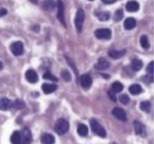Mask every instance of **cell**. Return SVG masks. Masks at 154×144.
Masks as SVG:
<instances>
[{"mask_svg":"<svg viewBox=\"0 0 154 144\" xmlns=\"http://www.w3.org/2000/svg\"><path fill=\"white\" fill-rule=\"evenodd\" d=\"M134 130L135 132L138 135H141L143 134L144 133V128L143 125L139 121H135L134 122Z\"/></svg>","mask_w":154,"mask_h":144,"instance_id":"obj_22","label":"cell"},{"mask_svg":"<svg viewBox=\"0 0 154 144\" xmlns=\"http://www.w3.org/2000/svg\"><path fill=\"white\" fill-rule=\"evenodd\" d=\"M57 86L55 84L44 83L42 86V89L45 94H49L54 92L57 89Z\"/></svg>","mask_w":154,"mask_h":144,"instance_id":"obj_15","label":"cell"},{"mask_svg":"<svg viewBox=\"0 0 154 144\" xmlns=\"http://www.w3.org/2000/svg\"><path fill=\"white\" fill-rule=\"evenodd\" d=\"M123 17V11L122 9L117 10L114 14L113 19L116 22H119L122 19Z\"/></svg>","mask_w":154,"mask_h":144,"instance_id":"obj_29","label":"cell"},{"mask_svg":"<svg viewBox=\"0 0 154 144\" xmlns=\"http://www.w3.org/2000/svg\"><path fill=\"white\" fill-rule=\"evenodd\" d=\"M120 102L124 105L128 104L130 101V98L126 94H122L119 96Z\"/></svg>","mask_w":154,"mask_h":144,"instance_id":"obj_32","label":"cell"},{"mask_svg":"<svg viewBox=\"0 0 154 144\" xmlns=\"http://www.w3.org/2000/svg\"><path fill=\"white\" fill-rule=\"evenodd\" d=\"M108 94L109 98H110L113 101H114V102L116 101L117 98H116V93H115L114 91H112V90H108Z\"/></svg>","mask_w":154,"mask_h":144,"instance_id":"obj_34","label":"cell"},{"mask_svg":"<svg viewBox=\"0 0 154 144\" xmlns=\"http://www.w3.org/2000/svg\"><path fill=\"white\" fill-rule=\"evenodd\" d=\"M61 75L62 78L64 79V80H65L66 81H69L71 80V75L67 70H66V69L63 70L61 71Z\"/></svg>","mask_w":154,"mask_h":144,"instance_id":"obj_31","label":"cell"},{"mask_svg":"<svg viewBox=\"0 0 154 144\" xmlns=\"http://www.w3.org/2000/svg\"><path fill=\"white\" fill-rule=\"evenodd\" d=\"M146 71L149 74H151L153 75V61H151L147 66L146 68Z\"/></svg>","mask_w":154,"mask_h":144,"instance_id":"obj_33","label":"cell"},{"mask_svg":"<svg viewBox=\"0 0 154 144\" xmlns=\"http://www.w3.org/2000/svg\"><path fill=\"white\" fill-rule=\"evenodd\" d=\"M85 19V13L82 8H78L75 19V24L76 30L80 32L82 28L83 23Z\"/></svg>","mask_w":154,"mask_h":144,"instance_id":"obj_3","label":"cell"},{"mask_svg":"<svg viewBox=\"0 0 154 144\" xmlns=\"http://www.w3.org/2000/svg\"><path fill=\"white\" fill-rule=\"evenodd\" d=\"M110 66V63L106 59L103 57H100L99 58L97 63L95 65V68L97 70H103L108 69Z\"/></svg>","mask_w":154,"mask_h":144,"instance_id":"obj_11","label":"cell"},{"mask_svg":"<svg viewBox=\"0 0 154 144\" xmlns=\"http://www.w3.org/2000/svg\"><path fill=\"white\" fill-rule=\"evenodd\" d=\"M102 1L103 2H104L105 4H112V3H114V2L116 1V0H102Z\"/></svg>","mask_w":154,"mask_h":144,"instance_id":"obj_36","label":"cell"},{"mask_svg":"<svg viewBox=\"0 0 154 144\" xmlns=\"http://www.w3.org/2000/svg\"><path fill=\"white\" fill-rule=\"evenodd\" d=\"M57 7L58 11L57 17L59 21L62 23V25L66 27V21L64 18V5L61 0H58Z\"/></svg>","mask_w":154,"mask_h":144,"instance_id":"obj_6","label":"cell"},{"mask_svg":"<svg viewBox=\"0 0 154 144\" xmlns=\"http://www.w3.org/2000/svg\"><path fill=\"white\" fill-rule=\"evenodd\" d=\"M88 1H94V0H88Z\"/></svg>","mask_w":154,"mask_h":144,"instance_id":"obj_39","label":"cell"},{"mask_svg":"<svg viewBox=\"0 0 154 144\" xmlns=\"http://www.w3.org/2000/svg\"><path fill=\"white\" fill-rule=\"evenodd\" d=\"M112 113L120 121H126L127 120V116L125 111L120 107L114 108L112 111Z\"/></svg>","mask_w":154,"mask_h":144,"instance_id":"obj_8","label":"cell"},{"mask_svg":"<svg viewBox=\"0 0 154 144\" xmlns=\"http://www.w3.org/2000/svg\"><path fill=\"white\" fill-rule=\"evenodd\" d=\"M140 109L144 112H149L150 108V103L148 101H142L140 104Z\"/></svg>","mask_w":154,"mask_h":144,"instance_id":"obj_27","label":"cell"},{"mask_svg":"<svg viewBox=\"0 0 154 144\" xmlns=\"http://www.w3.org/2000/svg\"><path fill=\"white\" fill-rule=\"evenodd\" d=\"M11 144H21V134L19 131H14L10 137Z\"/></svg>","mask_w":154,"mask_h":144,"instance_id":"obj_19","label":"cell"},{"mask_svg":"<svg viewBox=\"0 0 154 144\" xmlns=\"http://www.w3.org/2000/svg\"><path fill=\"white\" fill-rule=\"evenodd\" d=\"M140 45L143 49H147L149 48L150 45L149 43L148 38L146 35H142L140 37Z\"/></svg>","mask_w":154,"mask_h":144,"instance_id":"obj_24","label":"cell"},{"mask_svg":"<svg viewBox=\"0 0 154 144\" xmlns=\"http://www.w3.org/2000/svg\"><path fill=\"white\" fill-rule=\"evenodd\" d=\"M126 54V50L123 49L121 51H117L115 49H111L108 52L109 56L113 59H119L122 58Z\"/></svg>","mask_w":154,"mask_h":144,"instance_id":"obj_17","label":"cell"},{"mask_svg":"<svg viewBox=\"0 0 154 144\" xmlns=\"http://www.w3.org/2000/svg\"><path fill=\"white\" fill-rule=\"evenodd\" d=\"M25 78L30 83H35L38 81V75L37 72L33 69H28L25 73Z\"/></svg>","mask_w":154,"mask_h":144,"instance_id":"obj_10","label":"cell"},{"mask_svg":"<svg viewBox=\"0 0 154 144\" xmlns=\"http://www.w3.org/2000/svg\"><path fill=\"white\" fill-rule=\"evenodd\" d=\"M21 134V144H30L32 142V137L31 131L27 127H25Z\"/></svg>","mask_w":154,"mask_h":144,"instance_id":"obj_7","label":"cell"},{"mask_svg":"<svg viewBox=\"0 0 154 144\" xmlns=\"http://www.w3.org/2000/svg\"><path fill=\"white\" fill-rule=\"evenodd\" d=\"M97 17L100 21H106L109 18V13L108 11H101L97 13Z\"/></svg>","mask_w":154,"mask_h":144,"instance_id":"obj_28","label":"cell"},{"mask_svg":"<svg viewBox=\"0 0 154 144\" xmlns=\"http://www.w3.org/2000/svg\"><path fill=\"white\" fill-rule=\"evenodd\" d=\"M123 84L119 81H115L112 84V90L114 91L115 93H119L121 92L123 90Z\"/></svg>","mask_w":154,"mask_h":144,"instance_id":"obj_25","label":"cell"},{"mask_svg":"<svg viewBox=\"0 0 154 144\" xmlns=\"http://www.w3.org/2000/svg\"><path fill=\"white\" fill-rule=\"evenodd\" d=\"M140 5L138 2L134 0L128 1L126 4V9L129 12H135L138 10Z\"/></svg>","mask_w":154,"mask_h":144,"instance_id":"obj_13","label":"cell"},{"mask_svg":"<svg viewBox=\"0 0 154 144\" xmlns=\"http://www.w3.org/2000/svg\"><path fill=\"white\" fill-rule=\"evenodd\" d=\"M43 78L45 80H49L52 81H57L58 79L55 76L52 75L49 70H47L45 72V74L43 75Z\"/></svg>","mask_w":154,"mask_h":144,"instance_id":"obj_30","label":"cell"},{"mask_svg":"<svg viewBox=\"0 0 154 144\" xmlns=\"http://www.w3.org/2000/svg\"><path fill=\"white\" fill-rule=\"evenodd\" d=\"M7 14V10L4 8H0V17H2Z\"/></svg>","mask_w":154,"mask_h":144,"instance_id":"obj_35","label":"cell"},{"mask_svg":"<svg viewBox=\"0 0 154 144\" xmlns=\"http://www.w3.org/2000/svg\"><path fill=\"white\" fill-rule=\"evenodd\" d=\"M12 107V102L7 98H2L0 99V110H7Z\"/></svg>","mask_w":154,"mask_h":144,"instance_id":"obj_16","label":"cell"},{"mask_svg":"<svg viewBox=\"0 0 154 144\" xmlns=\"http://www.w3.org/2000/svg\"><path fill=\"white\" fill-rule=\"evenodd\" d=\"M143 61L138 58H134L131 63V67L135 71H138L143 67Z\"/></svg>","mask_w":154,"mask_h":144,"instance_id":"obj_20","label":"cell"},{"mask_svg":"<svg viewBox=\"0 0 154 144\" xmlns=\"http://www.w3.org/2000/svg\"><path fill=\"white\" fill-rule=\"evenodd\" d=\"M88 128L85 124H79L77 128V132L81 136H85L88 134Z\"/></svg>","mask_w":154,"mask_h":144,"instance_id":"obj_23","label":"cell"},{"mask_svg":"<svg viewBox=\"0 0 154 144\" xmlns=\"http://www.w3.org/2000/svg\"><path fill=\"white\" fill-rule=\"evenodd\" d=\"M42 144H54L55 139L53 135L50 133H44L40 139Z\"/></svg>","mask_w":154,"mask_h":144,"instance_id":"obj_12","label":"cell"},{"mask_svg":"<svg viewBox=\"0 0 154 144\" xmlns=\"http://www.w3.org/2000/svg\"><path fill=\"white\" fill-rule=\"evenodd\" d=\"M90 125L91 130L101 137H105L106 136V131L103 127L95 119H91L90 121Z\"/></svg>","mask_w":154,"mask_h":144,"instance_id":"obj_2","label":"cell"},{"mask_svg":"<svg viewBox=\"0 0 154 144\" xmlns=\"http://www.w3.org/2000/svg\"><path fill=\"white\" fill-rule=\"evenodd\" d=\"M55 131L59 135H63L69 129V124L64 119H58L55 124Z\"/></svg>","mask_w":154,"mask_h":144,"instance_id":"obj_1","label":"cell"},{"mask_svg":"<svg viewBox=\"0 0 154 144\" xmlns=\"http://www.w3.org/2000/svg\"><path fill=\"white\" fill-rule=\"evenodd\" d=\"M25 104L24 102L19 99H16L13 103H12V107L16 110H20L25 107Z\"/></svg>","mask_w":154,"mask_h":144,"instance_id":"obj_26","label":"cell"},{"mask_svg":"<svg viewBox=\"0 0 154 144\" xmlns=\"http://www.w3.org/2000/svg\"><path fill=\"white\" fill-rule=\"evenodd\" d=\"M94 36L98 39L109 40L111 37V31L108 28H99L94 31Z\"/></svg>","mask_w":154,"mask_h":144,"instance_id":"obj_4","label":"cell"},{"mask_svg":"<svg viewBox=\"0 0 154 144\" xmlns=\"http://www.w3.org/2000/svg\"><path fill=\"white\" fill-rule=\"evenodd\" d=\"M42 8L46 11L53 10L55 6L56 2L54 0H44L42 2Z\"/></svg>","mask_w":154,"mask_h":144,"instance_id":"obj_14","label":"cell"},{"mask_svg":"<svg viewBox=\"0 0 154 144\" xmlns=\"http://www.w3.org/2000/svg\"><path fill=\"white\" fill-rule=\"evenodd\" d=\"M136 25V20L134 17H130L125 19L123 23L124 28L127 30H130L135 28Z\"/></svg>","mask_w":154,"mask_h":144,"instance_id":"obj_18","label":"cell"},{"mask_svg":"<svg viewBox=\"0 0 154 144\" xmlns=\"http://www.w3.org/2000/svg\"><path fill=\"white\" fill-rule=\"evenodd\" d=\"M10 50L13 55L16 56L21 55L23 53V45L22 42L20 41L13 42L10 46Z\"/></svg>","mask_w":154,"mask_h":144,"instance_id":"obj_5","label":"cell"},{"mask_svg":"<svg viewBox=\"0 0 154 144\" xmlns=\"http://www.w3.org/2000/svg\"><path fill=\"white\" fill-rule=\"evenodd\" d=\"M2 68H3V64H2V63L0 61V70H1Z\"/></svg>","mask_w":154,"mask_h":144,"instance_id":"obj_37","label":"cell"},{"mask_svg":"<svg viewBox=\"0 0 154 144\" xmlns=\"http://www.w3.org/2000/svg\"><path fill=\"white\" fill-rule=\"evenodd\" d=\"M80 83L82 88L87 89L92 84V80L88 74H84L80 77Z\"/></svg>","mask_w":154,"mask_h":144,"instance_id":"obj_9","label":"cell"},{"mask_svg":"<svg viewBox=\"0 0 154 144\" xmlns=\"http://www.w3.org/2000/svg\"><path fill=\"white\" fill-rule=\"evenodd\" d=\"M32 3L34 4H37V0H30Z\"/></svg>","mask_w":154,"mask_h":144,"instance_id":"obj_38","label":"cell"},{"mask_svg":"<svg viewBox=\"0 0 154 144\" xmlns=\"http://www.w3.org/2000/svg\"><path fill=\"white\" fill-rule=\"evenodd\" d=\"M128 90L132 95H138L141 92L142 87L140 84H134L129 87Z\"/></svg>","mask_w":154,"mask_h":144,"instance_id":"obj_21","label":"cell"}]
</instances>
